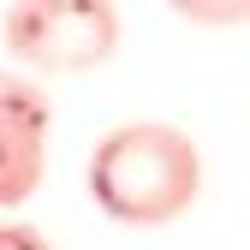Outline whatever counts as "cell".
<instances>
[{"instance_id":"3957f363","label":"cell","mask_w":250,"mask_h":250,"mask_svg":"<svg viewBox=\"0 0 250 250\" xmlns=\"http://www.w3.org/2000/svg\"><path fill=\"white\" fill-rule=\"evenodd\" d=\"M48 137H54V107L42 83L0 72V208H18L42 191Z\"/></svg>"},{"instance_id":"6da1fadb","label":"cell","mask_w":250,"mask_h":250,"mask_svg":"<svg viewBox=\"0 0 250 250\" xmlns=\"http://www.w3.org/2000/svg\"><path fill=\"white\" fill-rule=\"evenodd\" d=\"M89 197L119 227H167L203 197V149L167 119H125L89 149Z\"/></svg>"},{"instance_id":"277c9868","label":"cell","mask_w":250,"mask_h":250,"mask_svg":"<svg viewBox=\"0 0 250 250\" xmlns=\"http://www.w3.org/2000/svg\"><path fill=\"white\" fill-rule=\"evenodd\" d=\"M0 250H54L30 221H0Z\"/></svg>"},{"instance_id":"7a4b0ae2","label":"cell","mask_w":250,"mask_h":250,"mask_svg":"<svg viewBox=\"0 0 250 250\" xmlns=\"http://www.w3.org/2000/svg\"><path fill=\"white\" fill-rule=\"evenodd\" d=\"M0 42L30 72H96L119 48V12L107 0H18L0 18Z\"/></svg>"}]
</instances>
